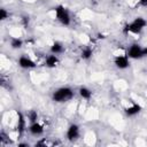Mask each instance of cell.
I'll return each mask as SVG.
<instances>
[{
    "mask_svg": "<svg viewBox=\"0 0 147 147\" xmlns=\"http://www.w3.org/2000/svg\"><path fill=\"white\" fill-rule=\"evenodd\" d=\"M75 95V92L69 86H61L53 91L52 93V100L56 103H64L70 101Z\"/></svg>",
    "mask_w": 147,
    "mask_h": 147,
    "instance_id": "1",
    "label": "cell"
},
{
    "mask_svg": "<svg viewBox=\"0 0 147 147\" xmlns=\"http://www.w3.org/2000/svg\"><path fill=\"white\" fill-rule=\"evenodd\" d=\"M146 25H147V21H146L144 17L138 16V17H134L133 21H131L130 23H127V24L124 26L123 31H124V33H126V34H129V33L139 34V33L146 28Z\"/></svg>",
    "mask_w": 147,
    "mask_h": 147,
    "instance_id": "2",
    "label": "cell"
},
{
    "mask_svg": "<svg viewBox=\"0 0 147 147\" xmlns=\"http://www.w3.org/2000/svg\"><path fill=\"white\" fill-rule=\"evenodd\" d=\"M54 14H55V18L64 26L70 25L71 23V16H70V11L68 10L67 7H64L63 5H57L54 8Z\"/></svg>",
    "mask_w": 147,
    "mask_h": 147,
    "instance_id": "3",
    "label": "cell"
},
{
    "mask_svg": "<svg viewBox=\"0 0 147 147\" xmlns=\"http://www.w3.org/2000/svg\"><path fill=\"white\" fill-rule=\"evenodd\" d=\"M126 55L131 60H139L142 59L144 56H147V48H144L141 45L134 42L127 48Z\"/></svg>",
    "mask_w": 147,
    "mask_h": 147,
    "instance_id": "4",
    "label": "cell"
},
{
    "mask_svg": "<svg viewBox=\"0 0 147 147\" xmlns=\"http://www.w3.org/2000/svg\"><path fill=\"white\" fill-rule=\"evenodd\" d=\"M80 136V127L78 124H70L67 129V132H65V137H67V140L69 141H76Z\"/></svg>",
    "mask_w": 147,
    "mask_h": 147,
    "instance_id": "5",
    "label": "cell"
},
{
    "mask_svg": "<svg viewBox=\"0 0 147 147\" xmlns=\"http://www.w3.org/2000/svg\"><path fill=\"white\" fill-rule=\"evenodd\" d=\"M114 64L117 69L119 70H124L127 69L130 67V59L126 54H121V55H116L114 57Z\"/></svg>",
    "mask_w": 147,
    "mask_h": 147,
    "instance_id": "6",
    "label": "cell"
},
{
    "mask_svg": "<svg viewBox=\"0 0 147 147\" xmlns=\"http://www.w3.org/2000/svg\"><path fill=\"white\" fill-rule=\"evenodd\" d=\"M17 63H18L20 68L25 69V70H30V69H33L37 67V63L28 55H21L17 60Z\"/></svg>",
    "mask_w": 147,
    "mask_h": 147,
    "instance_id": "7",
    "label": "cell"
},
{
    "mask_svg": "<svg viewBox=\"0 0 147 147\" xmlns=\"http://www.w3.org/2000/svg\"><path fill=\"white\" fill-rule=\"evenodd\" d=\"M26 116H24L22 113H17V119H16V131L18 136H22L26 130Z\"/></svg>",
    "mask_w": 147,
    "mask_h": 147,
    "instance_id": "8",
    "label": "cell"
},
{
    "mask_svg": "<svg viewBox=\"0 0 147 147\" xmlns=\"http://www.w3.org/2000/svg\"><path fill=\"white\" fill-rule=\"evenodd\" d=\"M28 130H29L30 134H32V136H34V137H40V136L44 133L45 127H44V125H42L40 122H38V121H37V122L30 123V125H29Z\"/></svg>",
    "mask_w": 147,
    "mask_h": 147,
    "instance_id": "9",
    "label": "cell"
},
{
    "mask_svg": "<svg viewBox=\"0 0 147 147\" xmlns=\"http://www.w3.org/2000/svg\"><path fill=\"white\" fill-rule=\"evenodd\" d=\"M140 111H141V106L139 103H136V102L131 103L129 107H126L124 109V113L127 117H133V116L138 115Z\"/></svg>",
    "mask_w": 147,
    "mask_h": 147,
    "instance_id": "10",
    "label": "cell"
},
{
    "mask_svg": "<svg viewBox=\"0 0 147 147\" xmlns=\"http://www.w3.org/2000/svg\"><path fill=\"white\" fill-rule=\"evenodd\" d=\"M59 62H60L59 56L56 54H53V53H51L49 55H47L46 59H45V65L47 68H49V69L56 68L59 65Z\"/></svg>",
    "mask_w": 147,
    "mask_h": 147,
    "instance_id": "11",
    "label": "cell"
},
{
    "mask_svg": "<svg viewBox=\"0 0 147 147\" xmlns=\"http://www.w3.org/2000/svg\"><path fill=\"white\" fill-rule=\"evenodd\" d=\"M78 94L83 100H90L92 98V91L87 86H80L78 88Z\"/></svg>",
    "mask_w": 147,
    "mask_h": 147,
    "instance_id": "12",
    "label": "cell"
},
{
    "mask_svg": "<svg viewBox=\"0 0 147 147\" xmlns=\"http://www.w3.org/2000/svg\"><path fill=\"white\" fill-rule=\"evenodd\" d=\"M49 49H51V53L59 55V54L63 53V51H64V46H63L62 42H60V41H54V42L51 45V48H49Z\"/></svg>",
    "mask_w": 147,
    "mask_h": 147,
    "instance_id": "13",
    "label": "cell"
},
{
    "mask_svg": "<svg viewBox=\"0 0 147 147\" xmlns=\"http://www.w3.org/2000/svg\"><path fill=\"white\" fill-rule=\"evenodd\" d=\"M92 55H93V49H92L90 46H85V47L82 49V52H80V57H82L83 60H85V61L90 60V59L92 57Z\"/></svg>",
    "mask_w": 147,
    "mask_h": 147,
    "instance_id": "14",
    "label": "cell"
},
{
    "mask_svg": "<svg viewBox=\"0 0 147 147\" xmlns=\"http://www.w3.org/2000/svg\"><path fill=\"white\" fill-rule=\"evenodd\" d=\"M10 47L13 49H20L22 46H23V40L20 38V37H13L10 39Z\"/></svg>",
    "mask_w": 147,
    "mask_h": 147,
    "instance_id": "15",
    "label": "cell"
},
{
    "mask_svg": "<svg viewBox=\"0 0 147 147\" xmlns=\"http://www.w3.org/2000/svg\"><path fill=\"white\" fill-rule=\"evenodd\" d=\"M26 118L30 123H33V122H37L38 121V113L37 110H30L26 115Z\"/></svg>",
    "mask_w": 147,
    "mask_h": 147,
    "instance_id": "16",
    "label": "cell"
},
{
    "mask_svg": "<svg viewBox=\"0 0 147 147\" xmlns=\"http://www.w3.org/2000/svg\"><path fill=\"white\" fill-rule=\"evenodd\" d=\"M9 17V13L7 11V9L6 8H1L0 9V20L1 21H5V20H7Z\"/></svg>",
    "mask_w": 147,
    "mask_h": 147,
    "instance_id": "17",
    "label": "cell"
},
{
    "mask_svg": "<svg viewBox=\"0 0 147 147\" xmlns=\"http://www.w3.org/2000/svg\"><path fill=\"white\" fill-rule=\"evenodd\" d=\"M139 5L144 8H147V0H139Z\"/></svg>",
    "mask_w": 147,
    "mask_h": 147,
    "instance_id": "18",
    "label": "cell"
},
{
    "mask_svg": "<svg viewBox=\"0 0 147 147\" xmlns=\"http://www.w3.org/2000/svg\"><path fill=\"white\" fill-rule=\"evenodd\" d=\"M18 146H29V144H25V142H20Z\"/></svg>",
    "mask_w": 147,
    "mask_h": 147,
    "instance_id": "19",
    "label": "cell"
}]
</instances>
